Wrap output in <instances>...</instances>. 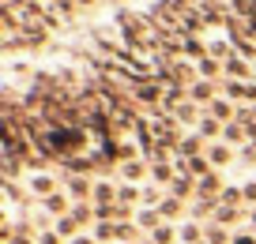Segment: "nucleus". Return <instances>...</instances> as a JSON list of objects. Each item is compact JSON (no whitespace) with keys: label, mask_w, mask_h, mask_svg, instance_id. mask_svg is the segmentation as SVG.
<instances>
[{"label":"nucleus","mask_w":256,"mask_h":244,"mask_svg":"<svg viewBox=\"0 0 256 244\" xmlns=\"http://www.w3.org/2000/svg\"><path fill=\"white\" fill-rule=\"evenodd\" d=\"M222 188H226L222 173H218V169H211L208 177H200V181H196V199H218V196H222Z\"/></svg>","instance_id":"obj_4"},{"label":"nucleus","mask_w":256,"mask_h":244,"mask_svg":"<svg viewBox=\"0 0 256 244\" xmlns=\"http://www.w3.org/2000/svg\"><path fill=\"white\" fill-rule=\"evenodd\" d=\"M151 244H177V226H170V222H166V226H158L151 233Z\"/></svg>","instance_id":"obj_18"},{"label":"nucleus","mask_w":256,"mask_h":244,"mask_svg":"<svg viewBox=\"0 0 256 244\" xmlns=\"http://www.w3.org/2000/svg\"><path fill=\"white\" fill-rule=\"evenodd\" d=\"M158 214H162V218L170 222V226H181V222L188 218V211H184V203H181V199H174V196H166V199H162Z\"/></svg>","instance_id":"obj_7"},{"label":"nucleus","mask_w":256,"mask_h":244,"mask_svg":"<svg viewBox=\"0 0 256 244\" xmlns=\"http://www.w3.org/2000/svg\"><path fill=\"white\" fill-rule=\"evenodd\" d=\"M204 241L208 244H234V233H226V226H218V222H204Z\"/></svg>","instance_id":"obj_14"},{"label":"nucleus","mask_w":256,"mask_h":244,"mask_svg":"<svg viewBox=\"0 0 256 244\" xmlns=\"http://www.w3.org/2000/svg\"><path fill=\"white\" fill-rule=\"evenodd\" d=\"M241 196H245L248 207H256V177H248V181L241 184Z\"/></svg>","instance_id":"obj_23"},{"label":"nucleus","mask_w":256,"mask_h":244,"mask_svg":"<svg viewBox=\"0 0 256 244\" xmlns=\"http://www.w3.org/2000/svg\"><path fill=\"white\" fill-rule=\"evenodd\" d=\"M204 154H208V162L218 169V173H222V169L234 162V154H230V143H208V150H204Z\"/></svg>","instance_id":"obj_10"},{"label":"nucleus","mask_w":256,"mask_h":244,"mask_svg":"<svg viewBox=\"0 0 256 244\" xmlns=\"http://www.w3.org/2000/svg\"><path fill=\"white\" fill-rule=\"evenodd\" d=\"M117 184L120 181H94V196H90V203H94V207L117 203Z\"/></svg>","instance_id":"obj_9"},{"label":"nucleus","mask_w":256,"mask_h":244,"mask_svg":"<svg viewBox=\"0 0 256 244\" xmlns=\"http://www.w3.org/2000/svg\"><path fill=\"white\" fill-rule=\"evenodd\" d=\"M140 244H151V237H147V241H140Z\"/></svg>","instance_id":"obj_30"},{"label":"nucleus","mask_w":256,"mask_h":244,"mask_svg":"<svg viewBox=\"0 0 256 244\" xmlns=\"http://www.w3.org/2000/svg\"><path fill=\"white\" fill-rule=\"evenodd\" d=\"M174 177H177V169L170 166V162H151V177H147L151 184H158V188H166V192H170Z\"/></svg>","instance_id":"obj_12"},{"label":"nucleus","mask_w":256,"mask_h":244,"mask_svg":"<svg viewBox=\"0 0 256 244\" xmlns=\"http://www.w3.org/2000/svg\"><path fill=\"white\" fill-rule=\"evenodd\" d=\"M132 222H136V226L144 229L147 237H151V233H154L158 226H166V218H162V214L154 211V207H140V211H136V218H132Z\"/></svg>","instance_id":"obj_8"},{"label":"nucleus","mask_w":256,"mask_h":244,"mask_svg":"<svg viewBox=\"0 0 256 244\" xmlns=\"http://www.w3.org/2000/svg\"><path fill=\"white\" fill-rule=\"evenodd\" d=\"M222 139L226 143H241V147H245V128H238V120H234V124L222 128Z\"/></svg>","instance_id":"obj_20"},{"label":"nucleus","mask_w":256,"mask_h":244,"mask_svg":"<svg viewBox=\"0 0 256 244\" xmlns=\"http://www.w3.org/2000/svg\"><path fill=\"white\" fill-rule=\"evenodd\" d=\"M218 207H245L241 184H226V188H222V196H218Z\"/></svg>","instance_id":"obj_16"},{"label":"nucleus","mask_w":256,"mask_h":244,"mask_svg":"<svg viewBox=\"0 0 256 244\" xmlns=\"http://www.w3.org/2000/svg\"><path fill=\"white\" fill-rule=\"evenodd\" d=\"M211 113H215V117H230V105L226 102H211Z\"/></svg>","instance_id":"obj_28"},{"label":"nucleus","mask_w":256,"mask_h":244,"mask_svg":"<svg viewBox=\"0 0 256 244\" xmlns=\"http://www.w3.org/2000/svg\"><path fill=\"white\" fill-rule=\"evenodd\" d=\"M38 244H64V237L56 229H46V233H38Z\"/></svg>","instance_id":"obj_24"},{"label":"nucleus","mask_w":256,"mask_h":244,"mask_svg":"<svg viewBox=\"0 0 256 244\" xmlns=\"http://www.w3.org/2000/svg\"><path fill=\"white\" fill-rule=\"evenodd\" d=\"M117 244H128V241H117Z\"/></svg>","instance_id":"obj_31"},{"label":"nucleus","mask_w":256,"mask_h":244,"mask_svg":"<svg viewBox=\"0 0 256 244\" xmlns=\"http://www.w3.org/2000/svg\"><path fill=\"white\" fill-rule=\"evenodd\" d=\"M234 244H256V233H248V229H238V233H234Z\"/></svg>","instance_id":"obj_26"},{"label":"nucleus","mask_w":256,"mask_h":244,"mask_svg":"<svg viewBox=\"0 0 256 244\" xmlns=\"http://www.w3.org/2000/svg\"><path fill=\"white\" fill-rule=\"evenodd\" d=\"M241 214H245L241 207H218V211L211 214V222H218V226H238Z\"/></svg>","instance_id":"obj_15"},{"label":"nucleus","mask_w":256,"mask_h":244,"mask_svg":"<svg viewBox=\"0 0 256 244\" xmlns=\"http://www.w3.org/2000/svg\"><path fill=\"white\" fill-rule=\"evenodd\" d=\"M26 192H30V199H49L53 192H60V181H56L53 173H46V169H38V173H26Z\"/></svg>","instance_id":"obj_1"},{"label":"nucleus","mask_w":256,"mask_h":244,"mask_svg":"<svg viewBox=\"0 0 256 244\" xmlns=\"http://www.w3.org/2000/svg\"><path fill=\"white\" fill-rule=\"evenodd\" d=\"M162 199H166V196H162V188H158V184L144 181V207H154V211H158V207H162Z\"/></svg>","instance_id":"obj_17"},{"label":"nucleus","mask_w":256,"mask_h":244,"mask_svg":"<svg viewBox=\"0 0 256 244\" xmlns=\"http://www.w3.org/2000/svg\"><path fill=\"white\" fill-rule=\"evenodd\" d=\"M68 244H98V237H94V233H76Z\"/></svg>","instance_id":"obj_27"},{"label":"nucleus","mask_w":256,"mask_h":244,"mask_svg":"<svg viewBox=\"0 0 256 244\" xmlns=\"http://www.w3.org/2000/svg\"><path fill=\"white\" fill-rule=\"evenodd\" d=\"M72 199H68V192H53V196H49V199H42V211H46V214H53V218H64V214H72Z\"/></svg>","instance_id":"obj_5"},{"label":"nucleus","mask_w":256,"mask_h":244,"mask_svg":"<svg viewBox=\"0 0 256 244\" xmlns=\"http://www.w3.org/2000/svg\"><path fill=\"white\" fill-rule=\"evenodd\" d=\"M136 98L147 102V105H154V102H158V87H154V83H144V87L136 90Z\"/></svg>","instance_id":"obj_21"},{"label":"nucleus","mask_w":256,"mask_h":244,"mask_svg":"<svg viewBox=\"0 0 256 244\" xmlns=\"http://www.w3.org/2000/svg\"><path fill=\"white\" fill-rule=\"evenodd\" d=\"M117 173H120V181H147L151 177V162L147 158H132V162H117Z\"/></svg>","instance_id":"obj_3"},{"label":"nucleus","mask_w":256,"mask_h":244,"mask_svg":"<svg viewBox=\"0 0 256 244\" xmlns=\"http://www.w3.org/2000/svg\"><path fill=\"white\" fill-rule=\"evenodd\" d=\"M241 162H245V166H256V143H245V147H241Z\"/></svg>","instance_id":"obj_25"},{"label":"nucleus","mask_w":256,"mask_h":244,"mask_svg":"<svg viewBox=\"0 0 256 244\" xmlns=\"http://www.w3.org/2000/svg\"><path fill=\"white\" fill-rule=\"evenodd\" d=\"M218 132H222V128H218V120H215V117H208V120H200V135H204V139H208V143H211V139H215V135H218Z\"/></svg>","instance_id":"obj_22"},{"label":"nucleus","mask_w":256,"mask_h":244,"mask_svg":"<svg viewBox=\"0 0 256 244\" xmlns=\"http://www.w3.org/2000/svg\"><path fill=\"white\" fill-rule=\"evenodd\" d=\"M117 203H124V207H132V211H136V203H144V184L120 181V184H117Z\"/></svg>","instance_id":"obj_13"},{"label":"nucleus","mask_w":256,"mask_h":244,"mask_svg":"<svg viewBox=\"0 0 256 244\" xmlns=\"http://www.w3.org/2000/svg\"><path fill=\"white\" fill-rule=\"evenodd\" d=\"M200 244H208V241H200Z\"/></svg>","instance_id":"obj_32"},{"label":"nucleus","mask_w":256,"mask_h":244,"mask_svg":"<svg viewBox=\"0 0 256 244\" xmlns=\"http://www.w3.org/2000/svg\"><path fill=\"white\" fill-rule=\"evenodd\" d=\"M53 229H56L60 237H68V241H72V237L80 233V222H76L72 214H64V218H56V226H53Z\"/></svg>","instance_id":"obj_19"},{"label":"nucleus","mask_w":256,"mask_h":244,"mask_svg":"<svg viewBox=\"0 0 256 244\" xmlns=\"http://www.w3.org/2000/svg\"><path fill=\"white\" fill-rule=\"evenodd\" d=\"M64 192H68V199H72V203H90V196H94V181H90V177H83V173H68Z\"/></svg>","instance_id":"obj_2"},{"label":"nucleus","mask_w":256,"mask_h":244,"mask_svg":"<svg viewBox=\"0 0 256 244\" xmlns=\"http://www.w3.org/2000/svg\"><path fill=\"white\" fill-rule=\"evenodd\" d=\"M248 222H252V229H256V207H252V211H248Z\"/></svg>","instance_id":"obj_29"},{"label":"nucleus","mask_w":256,"mask_h":244,"mask_svg":"<svg viewBox=\"0 0 256 244\" xmlns=\"http://www.w3.org/2000/svg\"><path fill=\"white\" fill-rule=\"evenodd\" d=\"M200 241H204V226L196 218H184L177 226V244H200Z\"/></svg>","instance_id":"obj_11"},{"label":"nucleus","mask_w":256,"mask_h":244,"mask_svg":"<svg viewBox=\"0 0 256 244\" xmlns=\"http://www.w3.org/2000/svg\"><path fill=\"white\" fill-rule=\"evenodd\" d=\"M170 196L181 199V203L196 199V177H192V173H177V177H174V184H170Z\"/></svg>","instance_id":"obj_6"}]
</instances>
